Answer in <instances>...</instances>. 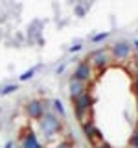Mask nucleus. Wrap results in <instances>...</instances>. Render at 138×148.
I'll use <instances>...</instances> for the list:
<instances>
[{
    "mask_svg": "<svg viewBox=\"0 0 138 148\" xmlns=\"http://www.w3.org/2000/svg\"><path fill=\"white\" fill-rule=\"evenodd\" d=\"M39 128H41V133H43L46 139H52V137L61 133L63 124H61V119H59L57 115L52 113V111H48V113H44L43 117L39 119Z\"/></svg>",
    "mask_w": 138,
    "mask_h": 148,
    "instance_id": "1",
    "label": "nucleus"
},
{
    "mask_svg": "<svg viewBox=\"0 0 138 148\" xmlns=\"http://www.w3.org/2000/svg\"><path fill=\"white\" fill-rule=\"evenodd\" d=\"M92 106H94V96L90 95V91H85L81 96L72 100V108H74V113H76V119L81 124L87 122V115H89Z\"/></svg>",
    "mask_w": 138,
    "mask_h": 148,
    "instance_id": "2",
    "label": "nucleus"
},
{
    "mask_svg": "<svg viewBox=\"0 0 138 148\" xmlns=\"http://www.w3.org/2000/svg\"><path fill=\"white\" fill-rule=\"evenodd\" d=\"M44 113H48V106H46L44 100L35 98V100H30V102L26 104V115H28L31 120H39Z\"/></svg>",
    "mask_w": 138,
    "mask_h": 148,
    "instance_id": "3",
    "label": "nucleus"
},
{
    "mask_svg": "<svg viewBox=\"0 0 138 148\" xmlns=\"http://www.w3.org/2000/svg\"><path fill=\"white\" fill-rule=\"evenodd\" d=\"M89 61L92 65V69H98V71H105V67L110 61V54L107 50H96L89 56Z\"/></svg>",
    "mask_w": 138,
    "mask_h": 148,
    "instance_id": "4",
    "label": "nucleus"
},
{
    "mask_svg": "<svg viewBox=\"0 0 138 148\" xmlns=\"http://www.w3.org/2000/svg\"><path fill=\"white\" fill-rule=\"evenodd\" d=\"M92 72H94V69H92L90 61H89V59H85V61H79V63H77V67H76V71H74V76L72 78H76V80H79V82L89 83L92 80Z\"/></svg>",
    "mask_w": 138,
    "mask_h": 148,
    "instance_id": "5",
    "label": "nucleus"
},
{
    "mask_svg": "<svg viewBox=\"0 0 138 148\" xmlns=\"http://www.w3.org/2000/svg\"><path fill=\"white\" fill-rule=\"evenodd\" d=\"M129 54H131V45L127 43V41H120L110 48V58L118 59V61H122V59H127Z\"/></svg>",
    "mask_w": 138,
    "mask_h": 148,
    "instance_id": "6",
    "label": "nucleus"
},
{
    "mask_svg": "<svg viewBox=\"0 0 138 148\" xmlns=\"http://www.w3.org/2000/svg\"><path fill=\"white\" fill-rule=\"evenodd\" d=\"M81 126H83V135L89 139L92 145H98V141L101 139V132L98 130V126H96L92 120H87V122L81 124Z\"/></svg>",
    "mask_w": 138,
    "mask_h": 148,
    "instance_id": "7",
    "label": "nucleus"
},
{
    "mask_svg": "<svg viewBox=\"0 0 138 148\" xmlns=\"http://www.w3.org/2000/svg\"><path fill=\"white\" fill-rule=\"evenodd\" d=\"M18 148H44V146L41 145L39 137L35 135L33 130H26V133L20 139V146Z\"/></svg>",
    "mask_w": 138,
    "mask_h": 148,
    "instance_id": "8",
    "label": "nucleus"
},
{
    "mask_svg": "<svg viewBox=\"0 0 138 148\" xmlns=\"http://www.w3.org/2000/svg\"><path fill=\"white\" fill-rule=\"evenodd\" d=\"M68 91H70V98L74 100V98H77V96H81L85 91H89V85H87L85 82L70 78V82H68Z\"/></svg>",
    "mask_w": 138,
    "mask_h": 148,
    "instance_id": "9",
    "label": "nucleus"
},
{
    "mask_svg": "<svg viewBox=\"0 0 138 148\" xmlns=\"http://www.w3.org/2000/svg\"><path fill=\"white\" fill-rule=\"evenodd\" d=\"M52 106H53V109L57 111L59 113V117H64V115H66V111H64V106H63V102L61 100H52Z\"/></svg>",
    "mask_w": 138,
    "mask_h": 148,
    "instance_id": "10",
    "label": "nucleus"
},
{
    "mask_svg": "<svg viewBox=\"0 0 138 148\" xmlns=\"http://www.w3.org/2000/svg\"><path fill=\"white\" fill-rule=\"evenodd\" d=\"M35 71H37V67L30 69V71H26L24 74H20V78H18V80H20V82H28V80H31V78L35 76Z\"/></svg>",
    "mask_w": 138,
    "mask_h": 148,
    "instance_id": "11",
    "label": "nucleus"
},
{
    "mask_svg": "<svg viewBox=\"0 0 138 148\" xmlns=\"http://www.w3.org/2000/svg\"><path fill=\"white\" fill-rule=\"evenodd\" d=\"M17 91H18L17 83H9V85L2 87V95H11V92H17Z\"/></svg>",
    "mask_w": 138,
    "mask_h": 148,
    "instance_id": "12",
    "label": "nucleus"
},
{
    "mask_svg": "<svg viewBox=\"0 0 138 148\" xmlns=\"http://www.w3.org/2000/svg\"><path fill=\"white\" fill-rule=\"evenodd\" d=\"M109 37V32H101V34H96L92 37V43H101V41H105Z\"/></svg>",
    "mask_w": 138,
    "mask_h": 148,
    "instance_id": "13",
    "label": "nucleus"
},
{
    "mask_svg": "<svg viewBox=\"0 0 138 148\" xmlns=\"http://www.w3.org/2000/svg\"><path fill=\"white\" fill-rule=\"evenodd\" d=\"M55 148H74V145H72V141H61L55 145Z\"/></svg>",
    "mask_w": 138,
    "mask_h": 148,
    "instance_id": "14",
    "label": "nucleus"
},
{
    "mask_svg": "<svg viewBox=\"0 0 138 148\" xmlns=\"http://www.w3.org/2000/svg\"><path fill=\"white\" fill-rule=\"evenodd\" d=\"M131 146L133 148H138V130L133 133V137H131Z\"/></svg>",
    "mask_w": 138,
    "mask_h": 148,
    "instance_id": "15",
    "label": "nucleus"
},
{
    "mask_svg": "<svg viewBox=\"0 0 138 148\" xmlns=\"http://www.w3.org/2000/svg\"><path fill=\"white\" fill-rule=\"evenodd\" d=\"M81 48H83V45H81V43H77V45H72V46H70V52H79Z\"/></svg>",
    "mask_w": 138,
    "mask_h": 148,
    "instance_id": "16",
    "label": "nucleus"
},
{
    "mask_svg": "<svg viewBox=\"0 0 138 148\" xmlns=\"http://www.w3.org/2000/svg\"><path fill=\"white\" fill-rule=\"evenodd\" d=\"M4 148H13V141H7V143H6V146H4Z\"/></svg>",
    "mask_w": 138,
    "mask_h": 148,
    "instance_id": "17",
    "label": "nucleus"
},
{
    "mask_svg": "<svg viewBox=\"0 0 138 148\" xmlns=\"http://www.w3.org/2000/svg\"><path fill=\"white\" fill-rule=\"evenodd\" d=\"M135 91L138 92V76H136V80H135Z\"/></svg>",
    "mask_w": 138,
    "mask_h": 148,
    "instance_id": "18",
    "label": "nucleus"
},
{
    "mask_svg": "<svg viewBox=\"0 0 138 148\" xmlns=\"http://www.w3.org/2000/svg\"><path fill=\"white\" fill-rule=\"evenodd\" d=\"M135 46H136V50H138V41H136V43H135Z\"/></svg>",
    "mask_w": 138,
    "mask_h": 148,
    "instance_id": "19",
    "label": "nucleus"
},
{
    "mask_svg": "<svg viewBox=\"0 0 138 148\" xmlns=\"http://www.w3.org/2000/svg\"><path fill=\"white\" fill-rule=\"evenodd\" d=\"M0 95H2V87H0Z\"/></svg>",
    "mask_w": 138,
    "mask_h": 148,
    "instance_id": "20",
    "label": "nucleus"
}]
</instances>
